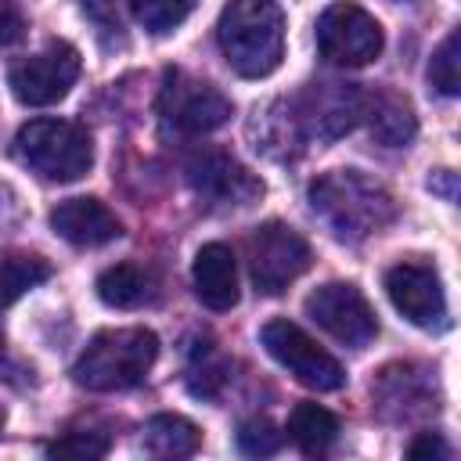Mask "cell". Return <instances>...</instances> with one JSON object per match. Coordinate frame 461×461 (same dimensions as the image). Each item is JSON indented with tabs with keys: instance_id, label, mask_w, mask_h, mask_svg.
Returning a JSON list of instances; mask_svg holds the SVG:
<instances>
[{
	"instance_id": "277c9868",
	"label": "cell",
	"mask_w": 461,
	"mask_h": 461,
	"mask_svg": "<svg viewBox=\"0 0 461 461\" xmlns=\"http://www.w3.org/2000/svg\"><path fill=\"white\" fill-rule=\"evenodd\" d=\"M14 158L43 180L72 184L94 166V140L72 119H29L14 133Z\"/></svg>"
},
{
	"instance_id": "7a4b0ae2",
	"label": "cell",
	"mask_w": 461,
	"mask_h": 461,
	"mask_svg": "<svg viewBox=\"0 0 461 461\" xmlns=\"http://www.w3.org/2000/svg\"><path fill=\"white\" fill-rule=\"evenodd\" d=\"M227 65L245 79H263L281 65L285 54V14L267 0H234L220 11L216 25Z\"/></svg>"
},
{
	"instance_id": "9c48e42d",
	"label": "cell",
	"mask_w": 461,
	"mask_h": 461,
	"mask_svg": "<svg viewBox=\"0 0 461 461\" xmlns=\"http://www.w3.org/2000/svg\"><path fill=\"white\" fill-rule=\"evenodd\" d=\"M158 112L176 133L198 137V133H209V130L223 126L234 108L212 83L194 79L184 68H169L166 83H162V94H158Z\"/></svg>"
},
{
	"instance_id": "8992f818",
	"label": "cell",
	"mask_w": 461,
	"mask_h": 461,
	"mask_svg": "<svg viewBox=\"0 0 461 461\" xmlns=\"http://www.w3.org/2000/svg\"><path fill=\"white\" fill-rule=\"evenodd\" d=\"M259 342L267 346V353L295 378V382H303L306 389H317V393H335V389H342L346 385V371H342V364L328 353V349H321L295 321H288V317H274V321H267L263 328H259Z\"/></svg>"
},
{
	"instance_id": "6da1fadb",
	"label": "cell",
	"mask_w": 461,
	"mask_h": 461,
	"mask_svg": "<svg viewBox=\"0 0 461 461\" xmlns=\"http://www.w3.org/2000/svg\"><path fill=\"white\" fill-rule=\"evenodd\" d=\"M306 198L339 241H364L396 220L393 194L360 169H331L317 176Z\"/></svg>"
},
{
	"instance_id": "2e32d148",
	"label": "cell",
	"mask_w": 461,
	"mask_h": 461,
	"mask_svg": "<svg viewBox=\"0 0 461 461\" xmlns=\"http://www.w3.org/2000/svg\"><path fill=\"white\" fill-rule=\"evenodd\" d=\"M364 122H367L371 137L385 148H403L418 133V119H414L411 101L389 86L364 90Z\"/></svg>"
},
{
	"instance_id": "e0dca14e",
	"label": "cell",
	"mask_w": 461,
	"mask_h": 461,
	"mask_svg": "<svg viewBox=\"0 0 461 461\" xmlns=\"http://www.w3.org/2000/svg\"><path fill=\"white\" fill-rule=\"evenodd\" d=\"M97 299L112 310H137L155 299V277L137 263H115L97 274Z\"/></svg>"
},
{
	"instance_id": "7402d4cb",
	"label": "cell",
	"mask_w": 461,
	"mask_h": 461,
	"mask_svg": "<svg viewBox=\"0 0 461 461\" xmlns=\"http://www.w3.org/2000/svg\"><path fill=\"white\" fill-rule=\"evenodd\" d=\"M429 83H432L443 97H457V90H461V29H450L447 40L432 50Z\"/></svg>"
},
{
	"instance_id": "83f0119b",
	"label": "cell",
	"mask_w": 461,
	"mask_h": 461,
	"mask_svg": "<svg viewBox=\"0 0 461 461\" xmlns=\"http://www.w3.org/2000/svg\"><path fill=\"white\" fill-rule=\"evenodd\" d=\"M0 378H11V375H7V349H4V339H0Z\"/></svg>"
},
{
	"instance_id": "d4e9b609",
	"label": "cell",
	"mask_w": 461,
	"mask_h": 461,
	"mask_svg": "<svg viewBox=\"0 0 461 461\" xmlns=\"http://www.w3.org/2000/svg\"><path fill=\"white\" fill-rule=\"evenodd\" d=\"M403 461H450V447L439 432H418L403 454Z\"/></svg>"
},
{
	"instance_id": "5bb4252c",
	"label": "cell",
	"mask_w": 461,
	"mask_h": 461,
	"mask_svg": "<svg viewBox=\"0 0 461 461\" xmlns=\"http://www.w3.org/2000/svg\"><path fill=\"white\" fill-rule=\"evenodd\" d=\"M50 227H54L58 238H65L68 245H79V249H97V245H108L122 234L119 216L101 198L58 202L50 209Z\"/></svg>"
},
{
	"instance_id": "cb8c5ba5",
	"label": "cell",
	"mask_w": 461,
	"mask_h": 461,
	"mask_svg": "<svg viewBox=\"0 0 461 461\" xmlns=\"http://www.w3.org/2000/svg\"><path fill=\"white\" fill-rule=\"evenodd\" d=\"M285 443V432L270 421V418H249L241 421L238 429V450L252 461H263V457H274Z\"/></svg>"
},
{
	"instance_id": "ba28073f",
	"label": "cell",
	"mask_w": 461,
	"mask_h": 461,
	"mask_svg": "<svg viewBox=\"0 0 461 461\" xmlns=\"http://www.w3.org/2000/svg\"><path fill=\"white\" fill-rule=\"evenodd\" d=\"M385 47L382 25L357 4H331L317 18V50L324 61L342 68L371 65Z\"/></svg>"
},
{
	"instance_id": "484cf974",
	"label": "cell",
	"mask_w": 461,
	"mask_h": 461,
	"mask_svg": "<svg viewBox=\"0 0 461 461\" xmlns=\"http://www.w3.org/2000/svg\"><path fill=\"white\" fill-rule=\"evenodd\" d=\"M22 36H25V18H22V11L11 7V4H0V47L18 43Z\"/></svg>"
},
{
	"instance_id": "f1b7e54d",
	"label": "cell",
	"mask_w": 461,
	"mask_h": 461,
	"mask_svg": "<svg viewBox=\"0 0 461 461\" xmlns=\"http://www.w3.org/2000/svg\"><path fill=\"white\" fill-rule=\"evenodd\" d=\"M0 429H4V407H0Z\"/></svg>"
},
{
	"instance_id": "9a60e30c",
	"label": "cell",
	"mask_w": 461,
	"mask_h": 461,
	"mask_svg": "<svg viewBox=\"0 0 461 461\" xmlns=\"http://www.w3.org/2000/svg\"><path fill=\"white\" fill-rule=\"evenodd\" d=\"M191 281H194V295L209 310L223 313V310L238 306V263L223 241H209L198 249L194 267H191Z\"/></svg>"
},
{
	"instance_id": "52a82bcc",
	"label": "cell",
	"mask_w": 461,
	"mask_h": 461,
	"mask_svg": "<svg viewBox=\"0 0 461 461\" xmlns=\"http://www.w3.org/2000/svg\"><path fill=\"white\" fill-rule=\"evenodd\" d=\"M310 245L281 220H267L249 234V274L259 295H281L310 267Z\"/></svg>"
},
{
	"instance_id": "603a6c76",
	"label": "cell",
	"mask_w": 461,
	"mask_h": 461,
	"mask_svg": "<svg viewBox=\"0 0 461 461\" xmlns=\"http://www.w3.org/2000/svg\"><path fill=\"white\" fill-rule=\"evenodd\" d=\"M130 11L151 36H166L194 11V4H187V0H137Z\"/></svg>"
},
{
	"instance_id": "7c38bea8",
	"label": "cell",
	"mask_w": 461,
	"mask_h": 461,
	"mask_svg": "<svg viewBox=\"0 0 461 461\" xmlns=\"http://www.w3.org/2000/svg\"><path fill=\"white\" fill-rule=\"evenodd\" d=\"M184 176L191 191L205 198L209 205H252L263 194V180L249 173L234 155L216 151V148L194 151L184 166Z\"/></svg>"
},
{
	"instance_id": "ffe728a7",
	"label": "cell",
	"mask_w": 461,
	"mask_h": 461,
	"mask_svg": "<svg viewBox=\"0 0 461 461\" xmlns=\"http://www.w3.org/2000/svg\"><path fill=\"white\" fill-rule=\"evenodd\" d=\"M47 277H50V263L43 256L4 249L0 252V310L11 306L14 299H22L29 288H36Z\"/></svg>"
},
{
	"instance_id": "3957f363",
	"label": "cell",
	"mask_w": 461,
	"mask_h": 461,
	"mask_svg": "<svg viewBox=\"0 0 461 461\" xmlns=\"http://www.w3.org/2000/svg\"><path fill=\"white\" fill-rule=\"evenodd\" d=\"M158 357V335L148 328H104L97 331L79 360L72 364V382L90 393H119L144 382Z\"/></svg>"
},
{
	"instance_id": "30bf717a",
	"label": "cell",
	"mask_w": 461,
	"mask_h": 461,
	"mask_svg": "<svg viewBox=\"0 0 461 461\" xmlns=\"http://www.w3.org/2000/svg\"><path fill=\"white\" fill-rule=\"evenodd\" d=\"M76 79H79V50L65 40H50L47 50L14 61L7 72L11 94L29 108H43V104L61 101Z\"/></svg>"
},
{
	"instance_id": "d6986e66",
	"label": "cell",
	"mask_w": 461,
	"mask_h": 461,
	"mask_svg": "<svg viewBox=\"0 0 461 461\" xmlns=\"http://www.w3.org/2000/svg\"><path fill=\"white\" fill-rule=\"evenodd\" d=\"M144 443L158 461H184L198 450L202 432L194 421H187L180 414H155L144 425Z\"/></svg>"
},
{
	"instance_id": "4316f807",
	"label": "cell",
	"mask_w": 461,
	"mask_h": 461,
	"mask_svg": "<svg viewBox=\"0 0 461 461\" xmlns=\"http://www.w3.org/2000/svg\"><path fill=\"white\" fill-rule=\"evenodd\" d=\"M429 191H436V194H443L447 202H454V198H457V173L436 169V173L429 176Z\"/></svg>"
},
{
	"instance_id": "4fadbf2b",
	"label": "cell",
	"mask_w": 461,
	"mask_h": 461,
	"mask_svg": "<svg viewBox=\"0 0 461 461\" xmlns=\"http://www.w3.org/2000/svg\"><path fill=\"white\" fill-rule=\"evenodd\" d=\"M385 292L393 306L418 328H443L447 324V295L436 267L429 263H396L385 270Z\"/></svg>"
},
{
	"instance_id": "5b68a950",
	"label": "cell",
	"mask_w": 461,
	"mask_h": 461,
	"mask_svg": "<svg viewBox=\"0 0 461 461\" xmlns=\"http://www.w3.org/2000/svg\"><path fill=\"white\" fill-rule=\"evenodd\" d=\"M292 122L303 140H339L364 119V90L353 83H306L288 101Z\"/></svg>"
},
{
	"instance_id": "8fae6325",
	"label": "cell",
	"mask_w": 461,
	"mask_h": 461,
	"mask_svg": "<svg viewBox=\"0 0 461 461\" xmlns=\"http://www.w3.org/2000/svg\"><path fill=\"white\" fill-rule=\"evenodd\" d=\"M306 317L313 324H321L331 339H339L342 346H353V349L367 346L378 335V317H375L371 303L349 281H328L317 292H310Z\"/></svg>"
},
{
	"instance_id": "ac0fdd59",
	"label": "cell",
	"mask_w": 461,
	"mask_h": 461,
	"mask_svg": "<svg viewBox=\"0 0 461 461\" xmlns=\"http://www.w3.org/2000/svg\"><path fill=\"white\" fill-rule=\"evenodd\" d=\"M288 439H292L303 454L321 457V454L339 439V418H335L328 407L303 400V403H295L292 414H288Z\"/></svg>"
},
{
	"instance_id": "44dd1931",
	"label": "cell",
	"mask_w": 461,
	"mask_h": 461,
	"mask_svg": "<svg viewBox=\"0 0 461 461\" xmlns=\"http://www.w3.org/2000/svg\"><path fill=\"white\" fill-rule=\"evenodd\" d=\"M112 436L104 429H68L54 436L43 450V461H104Z\"/></svg>"
}]
</instances>
